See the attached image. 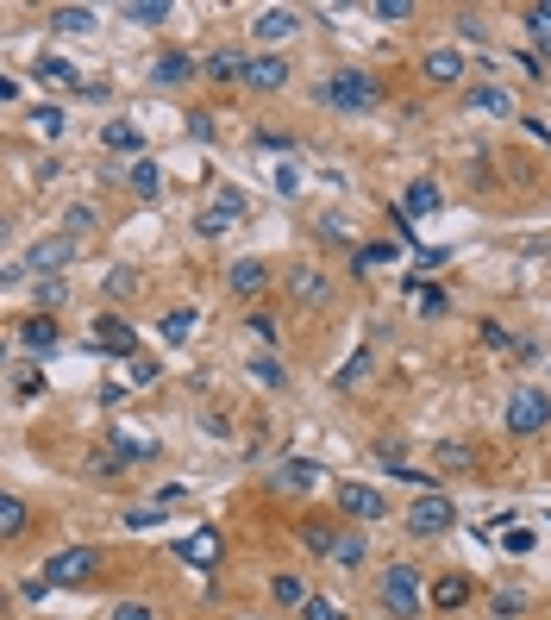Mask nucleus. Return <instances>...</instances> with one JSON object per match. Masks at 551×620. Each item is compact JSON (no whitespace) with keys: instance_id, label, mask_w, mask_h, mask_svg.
<instances>
[{"instance_id":"obj_2","label":"nucleus","mask_w":551,"mask_h":620,"mask_svg":"<svg viewBox=\"0 0 551 620\" xmlns=\"http://www.w3.org/2000/svg\"><path fill=\"white\" fill-rule=\"evenodd\" d=\"M376 602H382V614H395V620H420V602H426L420 570L414 564H389L376 577Z\"/></svg>"},{"instance_id":"obj_29","label":"nucleus","mask_w":551,"mask_h":620,"mask_svg":"<svg viewBox=\"0 0 551 620\" xmlns=\"http://www.w3.org/2000/svg\"><path fill=\"white\" fill-rule=\"evenodd\" d=\"M26 126H32L38 138H63V132H69V119H63V107H57V101H38V107L26 113Z\"/></svg>"},{"instance_id":"obj_3","label":"nucleus","mask_w":551,"mask_h":620,"mask_svg":"<svg viewBox=\"0 0 551 620\" xmlns=\"http://www.w3.org/2000/svg\"><path fill=\"white\" fill-rule=\"evenodd\" d=\"M38 577L51 583V589H82L88 577H101V545H63V552L44 558Z\"/></svg>"},{"instance_id":"obj_23","label":"nucleus","mask_w":551,"mask_h":620,"mask_svg":"<svg viewBox=\"0 0 551 620\" xmlns=\"http://www.w3.org/2000/svg\"><path fill=\"white\" fill-rule=\"evenodd\" d=\"M445 207V188L433 176H414L407 182V195H401V213H439Z\"/></svg>"},{"instance_id":"obj_54","label":"nucleus","mask_w":551,"mask_h":620,"mask_svg":"<svg viewBox=\"0 0 551 620\" xmlns=\"http://www.w3.org/2000/svg\"><path fill=\"white\" fill-rule=\"evenodd\" d=\"M113 470H119L113 451H94V458H88V476H113Z\"/></svg>"},{"instance_id":"obj_40","label":"nucleus","mask_w":551,"mask_h":620,"mask_svg":"<svg viewBox=\"0 0 551 620\" xmlns=\"http://www.w3.org/2000/svg\"><path fill=\"white\" fill-rule=\"evenodd\" d=\"M82 76V69L76 63H69V57H38V82H76ZM82 88V82H76Z\"/></svg>"},{"instance_id":"obj_24","label":"nucleus","mask_w":551,"mask_h":620,"mask_svg":"<svg viewBox=\"0 0 551 620\" xmlns=\"http://www.w3.org/2000/svg\"><path fill=\"white\" fill-rule=\"evenodd\" d=\"M113 458L119 464H151L157 458V439H138V433H126V426H113Z\"/></svg>"},{"instance_id":"obj_48","label":"nucleus","mask_w":551,"mask_h":620,"mask_svg":"<svg viewBox=\"0 0 551 620\" xmlns=\"http://www.w3.org/2000/svg\"><path fill=\"white\" fill-rule=\"evenodd\" d=\"M320 238H326V245H351V226L339 220V213H326V220H320Z\"/></svg>"},{"instance_id":"obj_49","label":"nucleus","mask_w":551,"mask_h":620,"mask_svg":"<svg viewBox=\"0 0 551 620\" xmlns=\"http://www.w3.org/2000/svg\"><path fill=\"white\" fill-rule=\"evenodd\" d=\"M420 314H433V320L451 314V295H445V289H420Z\"/></svg>"},{"instance_id":"obj_20","label":"nucleus","mask_w":551,"mask_h":620,"mask_svg":"<svg viewBox=\"0 0 551 620\" xmlns=\"http://www.w3.org/2000/svg\"><path fill=\"white\" fill-rule=\"evenodd\" d=\"M270 602L301 614L307 602H314V589H307V577H295V570H276V577H270Z\"/></svg>"},{"instance_id":"obj_7","label":"nucleus","mask_w":551,"mask_h":620,"mask_svg":"<svg viewBox=\"0 0 551 620\" xmlns=\"http://www.w3.org/2000/svg\"><path fill=\"white\" fill-rule=\"evenodd\" d=\"M251 213V201H245V188H220V201H213L207 213H195V232L201 238H226L238 220Z\"/></svg>"},{"instance_id":"obj_10","label":"nucleus","mask_w":551,"mask_h":620,"mask_svg":"<svg viewBox=\"0 0 551 620\" xmlns=\"http://www.w3.org/2000/svg\"><path fill=\"white\" fill-rule=\"evenodd\" d=\"M420 76L433 82V88H458V82H464V51H458V44L426 51V57H420Z\"/></svg>"},{"instance_id":"obj_50","label":"nucleus","mask_w":551,"mask_h":620,"mask_svg":"<svg viewBox=\"0 0 551 620\" xmlns=\"http://www.w3.org/2000/svg\"><path fill=\"white\" fill-rule=\"evenodd\" d=\"M501 545H508L514 558H520V552H533V527H508V533H501Z\"/></svg>"},{"instance_id":"obj_22","label":"nucleus","mask_w":551,"mask_h":620,"mask_svg":"<svg viewBox=\"0 0 551 620\" xmlns=\"http://www.w3.org/2000/svg\"><path fill=\"white\" fill-rule=\"evenodd\" d=\"M470 107L489 113V119H514V94L501 88V82H476V88H470Z\"/></svg>"},{"instance_id":"obj_27","label":"nucleus","mask_w":551,"mask_h":620,"mask_svg":"<svg viewBox=\"0 0 551 620\" xmlns=\"http://www.w3.org/2000/svg\"><path fill=\"white\" fill-rule=\"evenodd\" d=\"M101 145L119 151V157H132V151H145V132H138L132 119H113V126H101Z\"/></svg>"},{"instance_id":"obj_13","label":"nucleus","mask_w":551,"mask_h":620,"mask_svg":"<svg viewBox=\"0 0 551 620\" xmlns=\"http://www.w3.org/2000/svg\"><path fill=\"white\" fill-rule=\"evenodd\" d=\"M88 345L107 351V357H132V351H138V332L119 320V314H101V320H94V339H88Z\"/></svg>"},{"instance_id":"obj_35","label":"nucleus","mask_w":551,"mask_h":620,"mask_svg":"<svg viewBox=\"0 0 551 620\" xmlns=\"http://www.w3.org/2000/svg\"><path fill=\"white\" fill-rule=\"evenodd\" d=\"M57 32H94V7H51L44 13Z\"/></svg>"},{"instance_id":"obj_46","label":"nucleus","mask_w":551,"mask_h":620,"mask_svg":"<svg viewBox=\"0 0 551 620\" xmlns=\"http://www.w3.org/2000/svg\"><path fill=\"white\" fill-rule=\"evenodd\" d=\"M245 326L257 332V339H263V345H276V339H282V320H276V314H251Z\"/></svg>"},{"instance_id":"obj_43","label":"nucleus","mask_w":551,"mask_h":620,"mask_svg":"<svg viewBox=\"0 0 551 620\" xmlns=\"http://www.w3.org/2000/svg\"><path fill=\"white\" fill-rule=\"evenodd\" d=\"M270 188H276V195H301V170H295V163H276V170H270Z\"/></svg>"},{"instance_id":"obj_1","label":"nucleus","mask_w":551,"mask_h":620,"mask_svg":"<svg viewBox=\"0 0 551 620\" xmlns=\"http://www.w3.org/2000/svg\"><path fill=\"white\" fill-rule=\"evenodd\" d=\"M320 101L332 113H370V107H382V76H370V69H332L320 82Z\"/></svg>"},{"instance_id":"obj_55","label":"nucleus","mask_w":551,"mask_h":620,"mask_svg":"<svg viewBox=\"0 0 551 620\" xmlns=\"http://www.w3.org/2000/svg\"><path fill=\"white\" fill-rule=\"evenodd\" d=\"M257 145H263V151H295V138H289V132H257Z\"/></svg>"},{"instance_id":"obj_12","label":"nucleus","mask_w":551,"mask_h":620,"mask_svg":"<svg viewBox=\"0 0 551 620\" xmlns=\"http://www.w3.org/2000/svg\"><path fill=\"white\" fill-rule=\"evenodd\" d=\"M245 69H251V57L238 51V44H220V51H207V57H201V76H207V82H220V88L245 82Z\"/></svg>"},{"instance_id":"obj_14","label":"nucleus","mask_w":551,"mask_h":620,"mask_svg":"<svg viewBox=\"0 0 551 620\" xmlns=\"http://www.w3.org/2000/svg\"><path fill=\"white\" fill-rule=\"evenodd\" d=\"M220 552H226V539L213 533V527H195L188 539H176V558L195 564V570H213V564H220Z\"/></svg>"},{"instance_id":"obj_56","label":"nucleus","mask_w":551,"mask_h":620,"mask_svg":"<svg viewBox=\"0 0 551 620\" xmlns=\"http://www.w3.org/2000/svg\"><path fill=\"white\" fill-rule=\"evenodd\" d=\"M188 132H195L201 145H213V119H207V113H188Z\"/></svg>"},{"instance_id":"obj_11","label":"nucleus","mask_w":551,"mask_h":620,"mask_svg":"<svg viewBox=\"0 0 551 620\" xmlns=\"http://www.w3.org/2000/svg\"><path fill=\"white\" fill-rule=\"evenodd\" d=\"M226 289L238 301H257L263 289H270V264H263V257H238V264H226Z\"/></svg>"},{"instance_id":"obj_37","label":"nucleus","mask_w":551,"mask_h":620,"mask_svg":"<svg viewBox=\"0 0 551 620\" xmlns=\"http://www.w3.org/2000/svg\"><path fill=\"white\" fill-rule=\"evenodd\" d=\"M520 19H526V32H533V44H539L545 63H551V0H545V7H526Z\"/></svg>"},{"instance_id":"obj_32","label":"nucleus","mask_w":551,"mask_h":620,"mask_svg":"<svg viewBox=\"0 0 551 620\" xmlns=\"http://www.w3.org/2000/svg\"><path fill=\"white\" fill-rule=\"evenodd\" d=\"M119 13H126L132 26H163V19H170V0H126Z\"/></svg>"},{"instance_id":"obj_39","label":"nucleus","mask_w":551,"mask_h":620,"mask_svg":"<svg viewBox=\"0 0 551 620\" xmlns=\"http://www.w3.org/2000/svg\"><path fill=\"white\" fill-rule=\"evenodd\" d=\"M376 264H395V245H357L351 276H364V270H376Z\"/></svg>"},{"instance_id":"obj_9","label":"nucleus","mask_w":551,"mask_h":620,"mask_svg":"<svg viewBox=\"0 0 551 620\" xmlns=\"http://www.w3.org/2000/svg\"><path fill=\"white\" fill-rule=\"evenodd\" d=\"M301 26H307L301 7H263V13L251 19V38H257V44H282V38H295Z\"/></svg>"},{"instance_id":"obj_16","label":"nucleus","mask_w":551,"mask_h":620,"mask_svg":"<svg viewBox=\"0 0 551 620\" xmlns=\"http://www.w3.org/2000/svg\"><path fill=\"white\" fill-rule=\"evenodd\" d=\"M320 476H326V470H320L314 458H282V464H276V476H270V483H276L282 495H307V489L320 483Z\"/></svg>"},{"instance_id":"obj_34","label":"nucleus","mask_w":551,"mask_h":620,"mask_svg":"<svg viewBox=\"0 0 551 620\" xmlns=\"http://www.w3.org/2000/svg\"><path fill=\"white\" fill-rule=\"evenodd\" d=\"M245 376H257L263 389H282V383H289V370H282V357H270V351H263V357H251V364H245Z\"/></svg>"},{"instance_id":"obj_57","label":"nucleus","mask_w":551,"mask_h":620,"mask_svg":"<svg viewBox=\"0 0 551 620\" xmlns=\"http://www.w3.org/2000/svg\"><path fill=\"white\" fill-rule=\"evenodd\" d=\"M157 520H163V508H132L126 527H157Z\"/></svg>"},{"instance_id":"obj_44","label":"nucleus","mask_w":551,"mask_h":620,"mask_svg":"<svg viewBox=\"0 0 551 620\" xmlns=\"http://www.w3.org/2000/svg\"><path fill=\"white\" fill-rule=\"evenodd\" d=\"M483 345H489V351H520V345H514V332L501 326V320H483Z\"/></svg>"},{"instance_id":"obj_28","label":"nucleus","mask_w":551,"mask_h":620,"mask_svg":"<svg viewBox=\"0 0 551 620\" xmlns=\"http://www.w3.org/2000/svg\"><path fill=\"white\" fill-rule=\"evenodd\" d=\"M195 326H201V314H195V307H170V314H163V345H188V339H195Z\"/></svg>"},{"instance_id":"obj_36","label":"nucleus","mask_w":551,"mask_h":620,"mask_svg":"<svg viewBox=\"0 0 551 620\" xmlns=\"http://www.w3.org/2000/svg\"><path fill=\"white\" fill-rule=\"evenodd\" d=\"M439 470H476V451L464 445V439H439Z\"/></svg>"},{"instance_id":"obj_4","label":"nucleus","mask_w":551,"mask_h":620,"mask_svg":"<svg viewBox=\"0 0 551 620\" xmlns=\"http://www.w3.org/2000/svg\"><path fill=\"white\" fill-rule=\"evenodd\" d=\"M501 426H508L514 439H539L545 426H551V395H545V389H533V383L514 389V395H508V408H501Z\"/></svg>"},{"instance_id":"obj_51","label":"nucleus","mask_w":551,"mask_h":620,"mask_svg":"<svg viewBox=\"0 0 551 620\" xmlns=\"http://www.w3.org/2000/svg\"><path fill=\"white\" fill-rule=\"evenodd\" d=\"M113 620H157V608H151V602H119Z\"/></svg>"},{"instance_id":"obj_21","label":"nucleus","mask_w":551,"mask_h":620,"mask_svg":"<svg viewBox=\"0 0 551 620\" xmlns=\"http://www.w3.org/2000/svg\"><path fill=\"white\" fill-rule=\"evenodd\" d=\"M188 76H201V63L188 57V51H163V57L151 63V82H157V88H176V82H188Z\"/></svg>"},{"instance_id":"obj_33","label":"nucleus","mask_w":551,"mask_h":620,"mask_svg":"<svg viewBox=\"0 0 551 620\" xmlns=\"http://www.w3.org/2000/svg\"><path fill=\"white\" fill-rule=\"evenodd\" d=\"M94 226H101V213H94L88 201H69V207H63V232H69V238H88Z\"/></svg>"},{"instance_id":"obj_53","label":"nucleus","mask_w":551,"mask_h":620,"mask_svg":"<svg viewBox=\"0 0 551 620\" xmlns=\"http://www.w3.org/2000/svg\"><path fill=\"white\" fill-rule=\"evenodd\" d=\"M63 295H69L63 282H38V307H63Z\"/></svg>"},{"instance_id":"obj_58","label":"nucleus","mask_w":551,"mask_h":620,"mask_svg":"<svg viewBox=\"0 0 551 620\" xmlns=\"http://www.w3.org/2000/svg\"><path fill=\"white\" fill-rule=\"evenodd\" d=\"M545 251H551V245H545Z\"/></svg>"},{"instance_id":"obj_17","label":"nucleus","mask_w":551,"mask_h":620,"mask_svg":"<svg viewBox=\"0 0 551 620\" xmlns=\"http://www.w3.org/2000/svg\"><path fill=\"white\" fill-rule=\"evenodd\" d=\"M426 595H433V608H439V614H458L470 595H476V583L464 577V570H445V577H433V589H426Z\"/></svg>"},{"instance_id":"obj_8","label":"nucleus","mask_w":551,"mask_h":620,"mask_svg":"<svg viewBox=\"0 0 551 620\" xmlns=\"http://www.w3.org/2000/svg\"><path fill=\"white\" fill-rule=\"evenodd\" d=\"M339 514L357 520V527H376V520L389 514V502H382V489H370V483H339Z\"/></svg>"},{"instance_id":"obj_47","label":"nucleus","mask_w":551,"mask_h":620,"mask_svg":"<svg viewBox=\"0 0 551 620\" xmlns=\"http://www.w3.org/2000/svg\"><path fill=\"white\" fill-rule=\"evenodd\" d=\"M301 620H345V608H339V602H326V595H314V602L301 608Z\"/></svg>"},{"instance_id":"obj_41","label":"nucleus","mask_w":551,"mask_h":620,"mask_svg":"<svg viewBox=\"0 0 551 620\" xmlns=\"http://www.w3.org/2000/svg\"><path fill=\"white\" fill-rule=\"evenodd\" d=\"M157 376H163V370H157V357H126V383H132V389H151Z\"/></svg>"},{"instance_id":"obj_31","label":"nucleus","mask_w":551,"mask_h":620,"mask_svg":"<svg viewBox=\"0 0 551 620\" xmlns=\"http://www.w3.org/2000/svg\"><path fill=\"white\" fill-rule=\"evenodd\" d=\"M26 527H32V508L19 502V495H0V533H7V539H19Z\"/></svg>"},{"instance_id":"obj_15","label":"nucleus","mask_w":551,"mask_h":620,"mask_svg":"<svg viewBox=\"0 0 551 620\" xmlns=\"http://www.w3.org/2000/svg\"><path fill=\"white\" fill-rule=\"evenodd\" d=\"M289 76H295L289 63L263 51V57H251V69H245V88H251V94H276V88H289Z\"/></svg>"},{"instance_id":"obj_5","label":"nucleus","mask_w":551,"mask_h":620,"mask_svg":"<svg viewBox=\"0 0 551 620\" xmlns=\"http://www.w3.org/2000/svg\"><path fill=\"white\" fill-rule=\"evenodd\" d=\"M401 527L414 533V539H439V533H451V527H458V502H451L445 489H426L420 502L401 514Z\"/></svg>"},{"instance_id":"obj_19","label":"nucleus","mask_w":551,"mask_h":620,"mask_svg":"<svg viewBox=\"0 0 551 620\" xmlns=\"http://www.w3.org/2000/svg\"><path fill=\"white\" fill-rule=\"evenodd\" d=\"M19 345H26L32 357H51V351L63 345V332H57V320H51V314H32L26 326H19Z\"/></svg>"},{"instance_id":"obj_42","label":"nucleus","mask_w":551,"mask_h":620,"mask_svg":"<svg viewBox=\"0 0 551 620\" xmlns=\"http://www.w3.org/2000/svg\"><path fill=\"white\" fill-rule=\"evenodd\" d=\"M370 13L382 19V26H401V19H414V0H376Z\"/></svg>"},{"instance_id":"obj_18","label":"nucleus","mask_w":551,"mask_h":620,"mask_svg":"<svg viewBox=\"0 0 551 620\" xmlns=\"http://www.w3.org/2000/svg\"><path fill=\"white\" fill-rule=\"evenodd\" d=\"M289 301H301V307H326V301H332V276L314 270V264L295 270V276H289Z\"/></svg>"},{"instance_id":"obj_38","label":"nucleus","mask_w":551,"mask_h":620,"mask_svg":"<svg viewBox=\"0 0 551 620\" xmlns=\"http://www.w3.org/2000/svg\"><path fill=\"white\" fill-rule=\"evenodd\" d=\"M364 558H370V539H364V533H345L339 552H332V564H339V570H357Z\"/></svg>"},{"instance_id":"obj_26","label":"nucleus","mask_w":551,"mask_h":620,"mask_svg":"<svg viewBox=\"0 0 551 620\" xmlns=\"http://www.w3.org/2000/svg\"><path fill=\"white\" fill-rule=\"evenodd\" d=\"M126 188H132L138 201H157V195H163V170H157L151 157H138L132 170H126Z\"/></svg>"},{"instance_id":"obj_52","label":"nucleus","mask_w":551,"mask_h":620,"mask_svg":"<svg viewBox=\"0 0 551 620\" xmlns=\"http://www.w3.org/2000/svg\"><path fill=\"white\" fill-rule=\"evenodd\" d=\"M132 289H138V282H132V270H113V276H107V295H113V301H126Z\"/></svg>"},{"instance_id":"obj_45","label":"nucleus","mask_w":551,"mask_h":620,"mask_svg":"<svg viewBox=\"0 0 551 620\" xmlns=\"http://www.w3.org/2000/svg\"><path fill=\"white\" fill-rule=\"evenodd\" d=\"M495 614H501V620H520V614H526V595H520V589H501V595H495Z\"/></svg>"},{"instance_id":"obj_6","label":"nucleus","mask_w":551,"mask_h":620,"mask_svg":"<svg viewBox=\"0 0 551 620\" xmlns=\"http://www.w3.org/2000/svg\"><path fill=\"white\" fill-rule=\"evenodd\" d=\"M19 264H26V276H38V282H57V270L76 264V238H69V232H51V238H38V245L19 257Z\"/></svg>"},{"instance_id":"obj_25","label":"nucleus","mask_w":551,"mask_h":620,"mask_svg":"<svg viewBox=\"0 0 551 620\" xmlns=\"http://www.w3.org/2000/svg\"><path fill=\"white\" fill-rule=\"evenodd\" d=\"M339 527H332V520H301V545H307V552H314V558H332V552H339Z\"/></svg>"},{"instance_id":"obj_30","label":"nucleus","mask_w":551,"mask_h":620,"mask_svg":"<svg viewBox=\"0 0 551 620\" xmlns=\"http://www.w3.org/2000/svg\"><path fill=\"white\" fill-rule=\"evenodd\" d=\"M370 364H376V351H370V345H357L345 364H339V376H332V383H339V389H357V383L370 376Z\"/></svg>"}]
</instances>
